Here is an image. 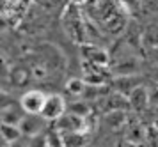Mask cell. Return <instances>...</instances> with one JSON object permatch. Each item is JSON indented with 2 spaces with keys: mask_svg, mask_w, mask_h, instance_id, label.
Wrapping results in <instances>:
<instances>
[{
  "mask_svg": "<svg viewBox=\"0 0 158 147\" xmlns=\"http://www.w3.org/2000/svg\"><path fill=\"white\" fill-rule=\"evenodd\" d=\"M64 113H66V103H64V99H62V96H59V94H48L41 115L48 122H55Z\"/></svg>",
  "mask_w": 158,
  "mask_h": 147,
  "instance_id": "obj_1",
  "label": "cell"
},
{
  "mask_svg": "<svg viewBox=\"0 0 158 147\" xmlns=\"http://www.w3.org/2000/svg\"><path fill=\"white\" fill-rule=\"evenodd\" d=\"M46 94L41 91H27L22 96L20 103H22V108L25 110V113H41L44 108V103H46Z\"/></svg>",
  "mask_w": 158,
  "mask_h": 147,
  "instance_id": "obj_2",
  "label": "cell"
},
{
  "mask_svg": "<svg viewBox=\"0 0 158 147\" xmlns=\"http://www.w3.org/2000/svg\"><path fill=\"white\" fill-rule=\"evenodd\" d=\"M46 124L48 120L41 113H25V117L20 122V129L25 137H37L41 131H44Z\"/></svg>",
  "mask_w": 158,
  "mask_h": 147,
  "instance_id": "obj_3",
  "label": "cell"
},
{
  "mask_svg": "<svg viewBox=\"0 0 158 147\" xmlns=\"http://www.w3.org/2000/svg\"><path fill=\"white\" fill-rule=\"evenodd\" d=\"M82 57H84L85 62L94 64V66H103V67L110 60V55H108L107 50H103L101 46H94V44L82 46Z\"/></svg>",
  "mask_w": 158,
  "mask_h": 147,
  "instance_id": "obj_4",
  "label": "cell"
},
{
  "mask_svg": "<svg viewBox=\"0 0 158 147\" xmlns=\"http://www.w3.org/2000/svg\"><path fill=\"white\" fill-rule=\"evenodd\" d=\"M85 119L87 117H78L75 113H64L59 120H55V128L59 131H84L85 129Z\"/></svg>",
  "mask_w": 158,
  "mask_h": 147,
  "instance_id": "obj_5",
  "label": "cell"
},
{
  "mask_svg": "<svg viewBox=\"0 0 158 147\" xmlns=\"http://www.w3.org/2000/svg\"><path fill=\"white\" fill-rule=\"evenodd\" d=\"M23 117H25V110L22 108V103L13 101L11 105L9 103H4L2 105V122L4 124L20 126V122H22Z\"/></svg>",
  "mask_w": 158,
  "mask_h": 147,
  "instance_id": "obj_6",
  "label": "cell"
},
{
  "mask_svg": "<svg viewBox=\"0 0 158 147\" xmlns=\"http://www.w3.org/2000/svg\"><path fill=\"white\" fill-rule=\"evenodd\" d=\"M128 99H130V106H131L133 110H137V112H142L144 108L151 103L149 101V91H148L144 85L137 87L135 91L128 96Z\"/></svg>",
  "mask_w": 158,
  "mask_h": 147,
  "instance_id": "obj_7",
  "label": "cell"
},
{
  "mask_svg": "<svg viewBox=\"0 0 158 147\" xmlns=\"http://www.w3.org/2000/svg\"><path fill=\"white\" fill-rule=\"evenodd\" d=\"M66 30L71 35V39L75 41H82L84 39V25L82 20L77 13H68L66 14Z\"/></svg>",
  "mask_w": 158,
  "mask_h": 147,
  "instance_id": "obj_8",
  "label": "cell"
},
{
  "mask_svg": "<svg viewBox=\"0 0 158 147\" xmlns=\"http://www.w3.org/2000/svg\"><path fill=\"white\" fill-rule=\"evenodd\" d=\"M114 85H115V89H117V92H121L124 96H130L137 87H140V80L135 75H121L114 82Z\"/></svg>",
  "mask_w": 158,
  "mask_h": 147,
  "instance_id": "obj_9",
  "label": "cell"
},
{
  "mask_svg": "<svg viewBox=\"0 0 158 147\" xmlns=\"http://www.w3.org/2000/svg\"><path fill=\"white\" fill-rule=\"evenodd\" d=\"M62 138L66 147H85L87 144V137L84 131H66L62 133Z\"/></svg>",
  "mask_w": 158,
  "mask_h": 147,
  "instance_id": "obj_10",
  "label": "cell"
},
{
  "mask_svg": "<svg viewBox=\"0 0 158 147\" xmlns=\"http://www.w3.org/2000/svg\"><path fill=\"white\" fill-rule=\"evenodd\" d=\"M2 140L7 142V144H15V142H18L20 138H22V129H20V126H15V124H4L2 122Z\"/></svg>",
  "mask_w": 158,
  "mask_h": 147,
  "instance_id": "obj_11",
  "label": "cell"
},
{
  "mask_svg": "<svg viewBox=\"0 0 158 147\" xmlns=\"http://www.w3.org/2000/svg\"><path fill=\"white\" fill-rule=\"evenodd\" d=\"M66 89H68V92L73 94V96H82L87 89V84H85L84 78H71V80L66 84Z\"/></svg>",
  "mask_w": 158,
  "mask_h": 147,
  "instance_id": "obj_12",
  "label": "cell"
},
{
  "mask_svg": "<svg viewBox=\"0 0 158 147\" xmlns=\"http://www.w3.org/2000/svg\"><path fill=\"white\" fill-rule=\"evenodd\" d=\"M46 144H48V147H66L64 138H62V131H59L57 128L53 131H50V135L46 137Z\"/></svg>",
  "mask_w": 158,
  "mask_h": 147,
  "instance_id": "obj_13",
  "label": "cell"
},
{
  "mask_svg": "<svg viewBox=\"0 0 158 147\" xmlns=\"http://www.w3.org/2000/svg\"><path fill=\"white\" fill-rule=\"evenodd\" d=\"M69 113H75L78 117H87L91 113V106L87 105V103H82V101H75L69 106Z\"/></svg>",
  "mask_w": 158,
  "mask_h": 147,
  "instance_id": "obj_14",
  "label": "cell"
},
{
  "mask_svg": "<svg viewBox=\"0 0 158 147\" xmlns=\"http://www.w3.org/2000/svg\"><path fill=\"white\" fill-rule=\"evenodd\" d=\"M11 80H13L16 85H25L27 82H29V71L23 69V67H18V69L13 71V75H11Z\"/></svg>",
  "mask_w": 158,
  "mask_h": 147,
  "instance_id": "obj_15",
  "label": "cell"
},
{
  "mask_svg": "<svg viewBox=\"0 0 158 147\" xmlns=\"http://www.w3.org/2000/svg\"><path fill=\"white\" fill-rule=\"evenodd\" d=\"M9 147H29V145H25V144H22V142L18 140V142H15V144H9Z\"/></svg>",
  "mask_w": 158,
  "mask_h": 147,
  "instance_id": "obj_16",
  "label": "cell"
},
{
  "mask_svg": "<svg viewBox=\"0 0 158 147\" xmlns=\"http://www.w3.org/2000/svg\"><path fill=\"white\" fill-rule=\"evenodd\" d=\"M73 4H75V6H82V4H85L87 0H71Z\"/></svg>",
  "mask_w": 158,
  "mask_h": 147,
  "instance_id": "obj_17",
  "label": "cell"
}]
</instances>
